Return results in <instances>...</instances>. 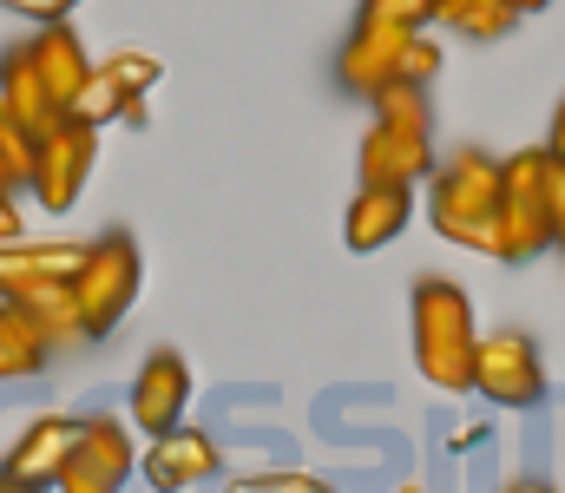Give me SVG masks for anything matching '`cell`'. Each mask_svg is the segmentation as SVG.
<instances>
[{
  "label": "cell",
  "mask_w": 565,
  "mask_h": 493,
  "mask_svg": "<svg viewBox=\"0 0 565 493\" xmlns=\"http://www.w3.org/2000/svg\"><path fill=\"white\" fill-rule=\"evenodd\" d=\"M427 224H434V237H447L473 257H493V244H500V159L480 152V146H460V152L434 159Z\"/></svg>",
  "instance_id": "cell-1"
},
{
  "label": "cell",
  "mask_w": 565,
  "mask_h": 493,
  "mask_svg": "<svg viewBox=\"0 0 565 493\" xmlns=\"http://www.w3.org/2000/svg\"><path fill=\"white\" fill-rule=\"evenodd\" d=\"M408 323H415V368L427 375V388H440V395L473 388L480 329H473L467 290L447 283V277H422L415 283V303H408Z\"/></svg>",
  "instance_id": "cell-2"
},
{
  "label": "cell",
  "mask_w": 565,
  "mask_h": 493,
  "mask_svg": "<svg viewBox=\"0 0 565 493\" xmlns=\"http://www.w3.org/2000/svg\"><path fill=\"white\" fill-rule=\"evenodd\" d=\"M553 152L526 146L500 159V244L493 264H533L553 244Z\"/></svg>",
  "instance_id": "cell-3"
},
{
  "label": "cell",
  "mask_w": 565,
  "mask_h": 493,
  "mask_svg": "<svg viewBox=\"0 0 565 493\" xmlns=\"http://www.w3.org/2000/svg\"><path fill=\"white\" fill-rule=\"evenodd\" d=\"M139 283H145V264H139V244L126 231H106L86 244L79 270H73V297H79V317H86V335H106V329L126 323V310L139 303Z\"/></svg>",
  "instance_id": "cell-4"
},
{
  "label": "cell",
  "mask_w": 565,
  "mask_h": 493,
  "mask_svg": "<svg viewBox=\"0 0 565 493\" xmlns=\"http://www.w3.org/2000/svg\"><path fill=\"white\" fill-rule=\"evenodd\" d=\"M473 388L493 408H540L546 401V362L526 329H493L473 349Z\"/></svg>",
  "instance_id": "cell-5"
},
{
  "label": "cell",
  "mask_w": 565,
  "mask_h": 493,
  "mask_svg": "<svg viewBox=\"0 0 565 493\" xmlns=\"http://www.w3.org/2000/svg\"><path fill=\"white\" fill-rule=\"evenodd\" d=\"M93 164H99V126H86V119H53L46 132H40V164H33V197H40V211H73L79 204V191H86V178H93Z\"/></svg>",
  "instance_id": "cell-6"
},
{
  "label": "cell",
  "mask_w": 565,
  "mask_h": 493,
  "mask_svg": "<svg viewBox=\"0 0 565 493\" xmlns=\"http://www.w3.org/2000/svg\"><path fill=\"white\" fill-rule=\"evenodd\" d=\"M415 26L402 20H382V13H355V33L342 40L335 53V86L355 93V99H375L388 79H402V46H408Z\"/></svg>",
  "instance_id": "cell-7"
},
{
  "label": "cell",
  "mask_w": 565,
  "mask_h": 493,
  "mask_svg": "<svg viewBox=\"0 0 565 493\" xmlns=\"http://www.w3.org/2000/svg\"><path fill=\"white\" fill-rule=\"evenodd\" d=\"M132 435H126V421L119 415H86L79 421V441H73V454H66V468H60V493H113L126 487V474H132Z\"/></svg>",
  "instance_id": "cell-8"
},
{
  "label": "cell",
  "mask_w": 565,
  "mask_h": 493,
  "mask_svg": "<svg viewBox=\"0 0 565 493\" xmlns=\"http://www.w3.org/2000/svg\"><path fill=\"white\" fill-rule=\"evenodd\" d=\"M73 441H79L73 415H60V408L33 415L20 428V441L7 448V461H0V487H53L60 468H66V454H73Z\"/></svg>",
  "instance_id": "cell-9"
},
{
  "label": "cell",
  "mask_w": 565,
  "mask_h": 493,
  "mask_svg": "<svg viewBox=\"0 0 565 493\" xmlns=\"http://www.w3.org/2000/svg\"><path fill=\"white\" fill-rule=\"evenodd\" d=\"M184 401H191V362L178 349H151L132 382V428L145 435H164L184 421Z\"/></svg>",
  "instance_id": "cell-10"
},
{
  "label": "cell",
  "mask_w": 565,
  "mask_h": 493,
  "mask_svg": "<svg viewBox=\"0 0 565 493\" xmlns=\"http://www.w3.org/2000/svg\"><path fill=\"white\" fill-rule=\"evenodd\" d=\"M217 474V441L204 435V428H164V435H151V454H145V481L158 493H184L198 487V481H211Z\"/></svg>",
  "instance_id": "cell-11"
},
{
  "label": "cell",
  "mask_w": 565,
  "mask_h": 493,
  "mask_svg": "<svg viewBox=\"0 0 565 493\" xmlns=\"http://www.w3.org/2000/svg\"><path fill=\"white\" fill-rule=\"evenodd\" d=\"M427 171H434V146H427V132L388 126V119L369 126V139H362V184H408V191H415Z\"/></svg>",
  "instance_id": "cell-12"
},
{
  "label": "cell",
  "mask_w": 565,
  "mask_h": 493,
  "mask_svg": "<svg viewBox=\"0 0 565 493\" xmlns=\"http://www.w3.org/2000/svg\"><path fill=\"white\" fill-rule=\"evenodd\" d=\"M408 217H415L408 184H362L342 217V237H349V250H388L408 231Z\"/></svg>",
  "instance_id": "cell-13"
},
{
  "label": "cell",
  "mask_w": 565,
  "mask_h": 493,
  "mask_svg": "<svg viewBox=\"0 0 565 493\" xmlns=\"http://www.w3.org/2000/svg\"><path fill=\"white\" fill-rule=\"evenodd\" d=\"M26 53H33L40 79H46V93H53L60 106H73V93H79V86L93 79V60H86L79 33H73L66 20H40V33L26 40Z\"/></svg>",
  "instance_id": "cell-14"
},
{
  "label": "cell",
  "mask_w": 565,
  "mask_h": 493,
  "mask_svg": "<svg viewBox=\"0 0 565 493\" xmlns=\"http://www.w3.org/2000/svg\"><path fill=\"white\" fill-rule=\"evenodd\" d=\"M26 310V323L40 329L46 349H73V342H93L86 317H79V297H73V277H46V283H26L20 297H7Z\"/></svg>",
  "instance_id": "cell-15"
},
{
  "label": "cell",
  "mask_w": 565,
  "mask_h": 493,
  "mask_svg": "<svg viewBox=\"0 0 565 493\" xmlns=\"http://www.w3.org/2000/svg\"><path fill=\"white\" fill-rule=\"evenodd\" d=\"M86 257V244H33V237H13L0 244V297H20L26 283H46V277H73Z\"/></svg>",
  "instance_id": "cell-16"
},
{
  "label": "cell",
  "mask_w": 565,
  "mask_h": 493,
  "mask_svg": "<svg viewBox=\"0 0 565 493\" xmlns=\"http://www.w3.org/2000/svg\"><path fill=\"white\" fill-rule=\"evenodd\" d=\"M0 99H7L33 132H46L53 119H66V106L46 93V79H40V66H33V53H26V46L0 53Z\"/></svg>",
  "instance_id": "cell-17"
},
{
  "label": "cell",
  "mask_w": 565,
  "mask_h": 493,
  "mask_svg": "<svg viewBox=\"0 0 565 493\" xmlns=\"http://www.w3.org/2000/svg\"><path fill=\"white\" fill-rule=\"evenodd\" d=\"M73 119H86V126H113V119H126V126H145V93H126L106 66H93V79L73 93V106H66Z\"/></svg>",
  "instance_id": "cell-18"
},
{
  "label": "cell",
  "mask_w": 565,
  "mask_h": 493,
  "mask_svg": "<svg viewBox=\"0 0 565 493\" xmlns=\"http://www.w3.org/2000/svg\"><path fill=\"white\" fill-rule=\"evenodd\" d=\"M46 355H53V349L40 342V329L26 323V310L0 297V382H26V375H40Z\"/></svg>",
  "instance_id": "cell-19"
},
{
  "label": "cell",
  "mask_w": 565,
  "mask_h": 493,
  "mask_svg": "<svg viewBox=\"0 0 565 493\" xmlns=\"http://www.w3.org/2000/svg\"><path fill=\"white\" fill-rule=\"evenodd\" d=\"M434 20L467 40H507L520 26V7L513 0H434Z\"/></svg>",
  "instance_id": "cell-20"
},
{
  "label": "cell",
  "mask_w": 565,
  "mask_h": 493,
  "mask_svg": "<svg viewBox=\"0 0 565 493\" xmlns=\"http://www.w3.org/2000/svg\"><path fill=\"white\" fill-rule=\"evenodd\" d=\"M33 164H40V132L0 99V171H7V184L26 191V184H33Z\"/></svg>",
  "instance_id": "cell-21"
},
{
  "label": "cell",
  "mask_w": 565,
  "mask_h": 493,
  "mask_svg": "<svg viewBox=\"0 0 565 493\" xmlns=\"http://www.w3.org/2000/svg\"><path fill=\"white\" fill-rule=\"evenodd\" d=\"M369 106H375V119L408 126V132H427V126H434V112H427V86H415V79H388Z\"/></svg>",
  "instance_id": "cell-22"
},
{
  "label": "cell",
  "mask_w": 565,
  "mask_h": 493,
  "mask_svg": "<svg viewBox=\"0 0 565 493\" xmlns=\"http://www.w3.org/2000/svg\"><path fill=\"white\" fill-rule=\"evenodd\" d=\"M99 66H106L126 93H151V86H158V73H164V66H158V53H145V46H119V53H113V60H99Z\"/></svg>",
  "instance_id": "cell-23"
},
{
  "label": "cell",
  "mask_w": 565,
  "mask_h": 493,
  "mask_svg": "<svg viewBox=\"0 0 565 493\" xmlns=\"http://www.w3.org/2000/svg\"><path fill=\"white\" fill-rule=\"evenodd\" d=\"M440 60H447V53H440V40H434L427 26H415V33H408V46H402V79L434 86V79H440Z\"/></svg>",
  "instance_id": "cell-24"
},
{
  "label": "cell",
  "mask_w": 565,
  "mask_h": 493,
  "mask_svg": "<svg viewBox=\"0 0 565 493\" xmlns=\"http://www.w3.org/2000/svg\"><path fill=\"white\" fill-rule=\"evenodd\" d=\"M237 493H322V481L302 474V468H277V474H250V481H237Z\"/></svg>",
  "instance_id": "cell-25"
},
{
  "label": "cell",
  "mask_w": 565,
  "mask_h": 493,
  "mask_svg": "<svg viewBox=\"0 0 565 493\" xmlns=\"http://www.w3.org/2000/svg\"><path fill=\"white\" fill-rule=\"evenodd\" d=\"M362 13H382V20H402V26H427L434 0H362Z\"/></svg>",
  "instance_id": "cell-26"
},
{
  "label": "cell",
  "mask_w": 565,
  "mask_h": 493,
  "mask_svg": "<svg viewBox=\"0 0 565 493\" xmlns=\"http://www.w3.org/2000/svg\"><path fill=\"white\" fill-rule=\"evenodd\" d=\"M0 7H7V13H20V20H33V26H40V20H66V13H73V7H79V0H0Z\"/></svg>",
  "instance_id": "cell-27"
},
{
  "label": "cell",
  "mask_w": 565,
  "mask_h": 493,
  "mask_svg": "<svg viewBox=\"0 0 565 493\" xmlns=\"http://www.w3.org/2000/svg\"><path fill=\"white\" fill-rule=\"evenodd\" d=\"M13 237H26V224H20V191L0 171V244H13Z\"/></svg>",
  "instance_id": "cell-28"
},
{
  "label": "cell",
  "mask_w": 565,
  "mask_h": 493,
  "mask_svg": "<svg viewBox=\"0 0 565 493\" xmlns=\"http://www.w3.org/2000/svg\"><path fill=\"white\" fill-rule=\"evenodd\" d=\"M553 244H565V164H553Z\"/></svg>",
  "instance_id": "cell-29"
},
{
  "label": "cell",
  "mask_w": 565,
  "mask_h": 493,
  "mask_svg": "<svg viewBox=\"0 0 565 493\" xmlns=\"http://www.w3.org/2000/svg\"><path fill=\"white\" fill-rule=\"evenodd\" d=\"M546 152L565 164V99H559V112H553V132H546Z\"/></svg>",
  "instance_id": "cell-30"
},
{
  "label": "cell",
  "mask_w": 565,
  "mask_h": 493,
  "mask_svg": "<svg viewBox=\"0 0 565 493\" xmlns=\"http://www.w3.org/2000/svg\"><path fill=\"white\" fill-rule=\"evenodd\" d=\"M513 7H520V20H526V13H540V7H553V0H513Z\"/></svg>",
  "instance_id": "cell-31"
}]
</instances>
